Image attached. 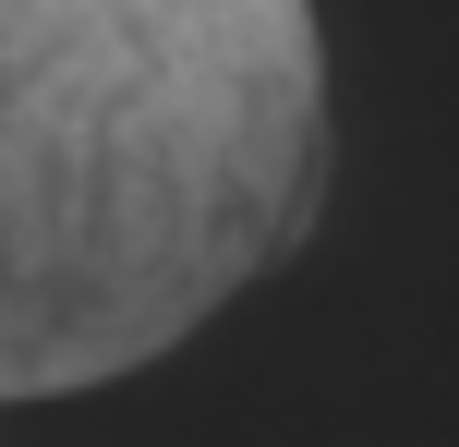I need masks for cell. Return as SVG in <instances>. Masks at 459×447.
Masks as SVG:
<instances>
[{
  "instance_id": "6da1fadb",
  "label": "cell",
  "mask_w": 459,
  "mask_h": 447,
  "mask_svg": "<svg viewBox=\"0 0 459 447\" xmlns=\"http://www.w3.org/2000/svg\"><path fill=\"white\" fill-rule=\"evenodd\" d=\"M315 206V0H0V411L169 363Z\"/></svg>"
}]
</instances>
